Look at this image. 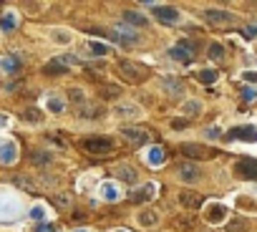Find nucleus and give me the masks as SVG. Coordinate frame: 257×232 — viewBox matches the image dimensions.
<instances>
[{
  "mask_svg": "<svg viewBox=\"0 0 257 232\" xmlns=\"http://www.w3.org/2000/svg\"><path fill=\"white\" fill-rule=\"evenodd\" d=\"M114 232H129V230H114Z\"/></svg>",
  "mask_w": 257,
  "mask_h": 232,
  "instance_id": "nucleus-47",
  "label": "nucleus"
},
{
  "mask_svg": "<svg viewBox=\"0 0 257 232\" xmlns=\"http://www.w3.org/2000/svg\"><path fill=\"white\" fill-rule=\"evenodd\" d=\"M15 159H18V144L13 141L0 144V164H13Z\"/></svg>",
  "mask_w": 257,
  "mask_h": 232,
  "instance_id": "nucleus-14",
  "label": "nucleus"
},
{
  "mask_svg": "<svg viewBox=\"0 0 257 232\" xmlns=\"http://www.w3.org/2000/svg\"><path fill=\"white\" fill-rule=\"evenodd\" d=\"M38 232H58V227H53V225H41Z\"/></svg>",
  "mask_w": 257,
  "mask_h": 232,
  "instance_id": "nucleus-43",
  "label": "nucleus"
},
{
  "mask_svg": "<svg viewBox=\"0 0 257 232\" xmlns=\"http://www.w3.org/2000/svg\"><path fill=\"white\" fill-rule=\"evenodd\" d=\"M207 136H209V139H217V136H219V129H207Z\"/></svg>",
  "mask_w": 257,
  "mask_h": 232,
  "instance_id": "nucleus-45",
  "label": "nucleus"
},
{
  "mask_svg": "<svg viewBox=\"0 0 257 232\" xmlns=\"http://www.w3.org/2000/svg\"><path fill=\"white\" fill-rule=\"evenodd\" d=\"M169 58L179 63H192V43H176L169 48Z\"/></svg>",
  "mask_w": 257,
  "mask_h": 232,
  "instance_id": "nucleus-10",
  "label": "nucleus"
},
{
  "mask_svg": "<svg viewBox=\"0 0 257 232\" xmlns=\"http://www.w3.org/2000/svg\"><path fill=\"white\" fill-rule=\"evenodd\" d=\"M245 79H247V81H257V71H247Z\"/></svg>",
  "mask_w": 257,
  "mask_h": 232,
  "instance_id": "nucleus-44",
  "label": "nucleus"
},
{
  "mask_svg": "<svg viewBox=\"0 0 257 232\" xmlns=\"http://www.w3.org/2000/svg\"><path fill=\"white\" fill-rule=\"evenodd\" d=\"M154 15L162 23H179L181 20V13L176 8H171V5H154Z\"/></svg>",
  "mask_w": 257,
  "mask_h": 232,
  "instance_id": "nucleus-9",
  "label": "nucleus"
},
{
  "mask_svg": "<svg viewBox=\"0 0 257 232\" xmlns=\"http://www.w3.org/2000/svg\"><path fill=\"white\" fill-rule=\"evenodd\" d=\"M30 159H33L35 164H48V162H51L53 157H51L48 151H33V157H30Z\"/></svg>",
  "mask_w": 257,
  "mask_h": 232,
  "instance_id": "nucleus-35",
  "label": "nucleus"
},
{
  "mask_svg": "<svg viewBox=\"0 0 257 232\" xmlns=\"http://www.w3.org/2000/svg\"><path fill=\"white\" fill-rule=\"evenodd\" d=\"M121 136L129 141V144H146L149 141V131H144V129H134V126H126V129H121Z\"/></svg>",
  "mask_w": 257,
  "mask_h": 232,
  "instance_id": "nucleus-12",
  "label": "nucleus"
},
{
  "mask_svg": "<svg viewBox=\"0 0 257 232\" xmlns=\"http://www.w3.org/2000/svg\"><path fill=\"white\" fill-rule=\"evenodd\" d=\"M250 230V222L245 217H237L232 222H227V232H247Z\"/></svg>",
  "mask_w": 257,
  "mask_h": 232,
  "instance_id": "nucleus-25",
  "label": "nucleus"
},
{
  "mask_svg": "<svg viewBox=\"0 0 257 232\" xmlns=\"http://www.w3.org/2000/svg\"><path fill=\"white\" fill-rule=\"evenodd\" d=\"M116 71L121 73V79L129 81V84H141L146 79V71L141 66H136L134 61H119L116 63Z\"/></svg>",
  "mask_w": 257,
  "mask_h": 232,
  "instance_id": "nucleus-1",
  "label": "nucleus"
},
{
  "mask_svg": "<svg viewBox=\"0 0 257 232\" xmlns=\"http://www.w3.org/2000/svg\"><path fill=\"white\" fill-rule=\"evenodd\" d=\"M207 51H209L207 56H209L212 61H217V63H219V61H225V46H222V43H209V48H207Z\"/></svg>",
  "mask_w": 257,
  "mask_h": 232,
  "instance_id": "nucleus-24",
  "label": "nucleus"
},
{
  "mask_svg": "<svg viewBox=\"0 0 257 232\" xmlns=\"http://www.w3.org/2000/svg\"><path fill=\"white\" fill-rule=\"evenodd\" d=\"M15 184L23 187V189H28V192H35V189H38V187H35V182H30V179H25V177H18Z\"/></svg>",
  "mask_w": 257,
  "mask_h": 232,
  "instance_id": "nucleus-37",
  "label": "nucleus"
},
{
  "mask_svg": "<svg viewBox=\"0 0 257 232\" xmlns=\"http://www.w3.org/2000/svg\"><path fill=\"white\" fill-rule=\"evenodd\" d=\"M227 139H232V141H247V144H255V141H257V126H250V124H245V126H235V129H230Z\"/></svg>",
  "mask_w": 257,
  "mask_h": 232,
  "instance_id": "nucleus-5",
  "label": "nucleus"
},
{
  "mask_svg": "<svg viewBox=\"0 0 257 232\" xmlns=\"http://www.w3.org/2000/svg\"><path fill=\"white\" fill-rule=\"evenodd\" d=\"M114 114L119 116V119H139L141 116V109L136 104H116Z\"/></svg>",
  "mask_w": 257,
  "mask_h": 232,
  "instance_id": "nucleus-15",
  "label": "nucleus"
},
{
  "mask_svg": "<svg viewBox=\"0 0 257 232\" xmlns=\"http://www.w3.org/2000/svg\"><path fill=\"white\" fill-rule=\"evenodd\" d=\"M179 202H181V207H184V210H199L204 200H202V195H197V192L184 189V192H179Z\"/></svg>",
  "mask_w": 257,
  "mask_h": 232,
  "instance_id": "nucleus-11",
  "label": "nucleus"
},
{
  "mask_svg": "<svg viewBox=\"0 0 257 232\" xmlns=\"http://www.w3.org/2000/svg\"><path fill=\"white\" fill-rule=\"evenodd\" d=\"M199 169H197V164H189V162H184V164H179L176 167V179L179 182H184V184H194L197 179H199Z\"/></svg>",
  "mask_w": 257,
  "mask_h": 232,
  "instance_id": "nucleus-7",
  "label": "nucleus"
},
{
  "mask_svg": "<svg viewBox=\"0 0 257 232\" xmlns=\"http://www.w3.org/2000/svg\"><path fill=\"white\" fill-rule=\"evenodd\" d=\"M101 197H103L106 202H116V200L121 197V189H119L114 182H103V184H101Z\"/></svg>",
  "mask_w": 257,
  "mask_h": 232,
  "instance_id": "nucleus-16",
  "label": "nucleus"
},
{
  "mask_svg": "<svg viewBox=\"0 0 257 232\" xmlns=\"http://www.w3.org/2000/svg\"><path fill=\"white\" fill-rule=\"evenodd\" d=\"M202 217L207 225H222L227 222V205L222 202H207L204 210H202Z\"/></svg>",
  "mask_w": 257,
  "mask_h": 232,
  "instance_id": "nucleus-3",
  "label": "nucleus"
},
{
  "mask_svg": "<svg viewBox=\"0 0 257 232\" xmlns=\"http://www.w3.org/2000/svg\"><path fill=\"white\" fill-rule=\"evenodd\" d=\"M235 174H237L240 179H252V182H257V159L245 157V159L235 162Z\"/></svg>",
  "mask_w": 257,
  "mask_h": 232,
  "instance_id": "nucleus-4",
  "label": "nucleus"
},
{
  "mask_svg": "<svg viewBox=\"0 0 257 232\" xmlns=\"http://www.w3.org/2000/svg\"><path fill=\"white\" fill-rule=\"evenodd\" d=\"M81 146H84L88 154H96V157H106V154H111V149H114V139L93 136V139H84Z\"/></svg>",
  "mask_w": 257,
  "mask_h": 232,
  "instance_id": "nucleus-2",
  "label": "nucleus"
},
{
  "mask_svg": "<svg viewBox=\"0 0 257 232\" xmlns=\"http://www.w3.org/2000/svg\"><path fill=\"white\" fill-rule=\"evenodd\" d=\"M187 126V119H174L171 121V129H184Z\"/></svg>",
  "mask_w": 257,
  "mask_h": 232,
  "instance_id": "nucleus-42",
  "label": "nucleus"
},
{
  "mask_svg": "<svg viewBox=\"0 0 257 232\" xmlns=\"http://www.w3.org/2000/svg\"><path fill=\"white\" fill-rule=\"evenodd\" d=\"M217 76H219V73H217L214 68H204V71L197 73V81H202V84H214Z\"/></svg>",
  "mask_w": 257,
  "mask_h": 232,
  "instance_id": "nucleus-28",
  "label": "nucleus"
},
{
  "mask_svg": "<svg viewBox=\"0 0 257 232\" xmlns=\"http://www.w3.org/2000/svg\"><path fill=\"white\" fill-rule=\"evenodd\" d=\"M174 227H176L179 232L194 230V215H189V217H176V220H174Z\"/></svg>",
  "mask_w": 257,
  "mask_h": 232,
  "instance_id": "nucleus-23",
  "label": "nucleus"
},
{
  "mask_svg": "<svg viewBox=\"0 0 257 232\" xmlns=\"http://www.w3.org/2000/svg\"><path fill=\"white\" fill-rule=\"evenodd\" d=\"M53 202H56V207H71V195L68 192H58L53 197Z\"/></svg>",
  "mask_w": 257,
  "mask_h": 232,
  "instance_id": "nucleus-34",
  "label": "nucleus"
},
{
  "mask_svg": "<svg viewBox=\"0 0 257 232\" xmlns=\"http://www.w3.org/2000/svg\"><path fill=\"white\" fill-rule=\"evenodd\" d=\"M23 121H28V124H41V121H43V114H41L38 109H25V111H23Z\"/></svg>",
  "mask_w": 257,
  "mask_h": 232,
  "instance_id": "nucleus-26",
  "label": "nucleus"
},
{
  "mask_svg": "<svg viewBox=\"0 0 257 232\" xmlns=\"http://www.w3.org/2000/svg\"><path fill=\"white\" fill-rule=\"evenodd\" d=\"M242 35H245V38H255V35H257V25H247V28L242 30Z\"/></svg>",
  "mask_w": 257,
  "mask_h": 232,
  "instance_id": "nucleus-41",
  "label": "nucleus"
},
{
  "mask_svg": "<svg viewBox=\"0 0 257 232\" xmlns=\"http://www.w3.org/2000/svg\"><path fill=\"white\" fill-rule=\"evenodd\" d=\"M3 68H5V73H15V71L20 68V61H18L15 56H8V58L3 61Z\"/></svg>",
  "mask_w": 257,
  "mask_h": 232,
  "instance_id": "nucleus-33",
  "label": "nucleus"
},
{
  "mask_svg": "<svg viewBox=\"0 0 257 232\" xmlns=\"http://www.w3.org/2000/svg\"><path fill=\"white\" fill-rule=\"evenodd\" d=\"M162 86L171 94H181V81H176V79H162Z\"/></svg>",
  "mask_w": 257,
  "mask_h": 232,
  "instance_id": "nucleus-31",
  "label": "nucleus"
},
{
  "mask_svg": "<svg viewBox=\"0 0 257 232\" xmlns=\"http://www.w3.org/2000/svg\"><path fill=\"white\" fill-rule=\"evenodd\" d=\"M30 217H33L35 222H43V220H46V207H43V205H35V207L30 210Z\"/></svg>",
  "mask_w": 257,
  "mask_h": 232,
  "instance_id": "nucleus-36",
  "label": "nucleus"
},
{
  "mask_svg": "<svg viewBox=\"0 0 257 232\" xmlns=\"http://www.w3.org/2000/svg\"><path fill=\"white\" fill-rule=\"evenodd\" d=\"M179 151L184 154V157H189V159H209L212 157V151L207 146H202V144H181Z\"/></svg>",
  "mask_w": 257,
  "mask_h": 232,
  "instance_id": "nucleus-8",
  "label": "nucleus"
},
{
  "mask_svg": "<svg viewBox=\"0 0 257 232\" xmlns=\"http://www.w3.org/2000/svg\"><path fill=\"white\" fill-rule=\"evenodd\" d=\"M68 99H71L73 104H84V91H81V89H71V91H68Z\"/></svg>",
  "mask_w": 257,
  "mask_h": 232,
  "instance_id": "nucleus-39",
  "label": "nucleus"
},
{
  "mask_svg": "<svg viewBox=\"0 0 257 232\" xmlns=\"http://www.w3.org/2000/svg\"><path fill=\"white\" fill-rule=\"evenodd\" d=\"M46 106H48V111H53V114H61V111H63V101H61V99H48Z\"/></svg>",
  "mask_w": 257,
  "mask_h": 232,
  "instance_id": "nucleus-38",
  "label": "nucleus"
},
{
  "mask_svg": "<svg viewBox=\"0 0 257 232\" xmlns=\"http://www.w3.org/2000/svg\"><path fill=\"white\" fill-rule=\"evenodd\" d=\"M88 51H91V56H106V53H108V46H106V43H98V41H88Z\"/></svg>",
  "mask_w": 257,
  "mask_h": 232,
  "instance_id": "nucleus-30",
  "label": "nucleus"
},
{
  "mask_svg": "<svg viewBox=\"0 0 257 232\" xmlns=\"http://www.w3.org/2000/svg\"><path fill=\"white\" fill-rule=\"evenodd\" d=\"M116 179H121V182H126V184H134V182L139 179V174H136L134 167H129V164H119V167H116Z\"/></svg>",
  "mask_w": 257,
  "mask_h": 232,
  "instance_id": "nucleus-17",
  "label": "nucleus"
},
{
  "mask_svg": "<svg viewBox=\"0 0 257 232\" xmlns=\"http://www.w3.org/2000/svg\"><path fill=\"white\" fill-rule=\"evenodd\" d=\"M202 111V104L199 101H187L184 106H181V114H187V116H194V114H199Z\"/></svg>",
  "mask_w": 257,
  "mask_h": 232,
  "instance_id": "nucleus-32",
  "label": "nucleus"
},
{
  "mask_svg": "<svg viewBox=\"0 0 257 232\" xmlns=\"http://www.w3.org/2000/svg\"><path fill=\"white\" fill-rule=\"evenodd\" d=\"M242 99H245V101H255V99H257V89H250V86L242 89Z\"/></svg>",
  "mask_w": 257,
  "mask_h": 232,
  "instance_id": "nucleus-40",
  "label": "nucleus"
},
{
  "mask_svg": "<svg viewBox=\"0 0 257 232\" xmlns=\"http://www.w3.org/2000/svg\"><path fill=\"white\" fill-rule=\"evenodd\" d=\"M154 197H157V184H154V182L134 189V195H131L134 202H149V200H154Z\"/></svg>",
  "mask_w": 257,
  "mask_h": 232,
  "instance_id": "nucleus-13",
  "label": "nucleus"
},
{
  "mask_svg": "<svg viewBox=\"0 0 257 232\" xmlns=\"http://www.w3.org/2000/svg\"><path fill=\"white\" fill-rule=\"evenodd\" d=\"M124 20H126V23H131V25H139V28L149 25V20H146L141 13H136V10H124Z\"/></svg>",
  "mask_w": 257,
  "mask_h": 232,
  "instance_id": "nucleus-22",
  "label": "nucleus"
},
{
  "mask_svg": "<svg viewBox=\"0 0 257 232\" xmlns=\"http://www.w3.org/2000/svg\"><path fill=\"white\" fill-rule=\"evenodd\" d=\"M73 232H91V230H86V227H84V230H73Z\"/></svg>",
  "mask_w": 257,
  "mask_h": 232,
  "instance_id": "nucleus-46",
  "label": "nucleus"
},
{
  "mask_svg": "<svg viewBox=\"0 0 257 232\" xmlns=\"http://www.w3.org/2000/svg\"><path fill=\"white\" fill-rule=\"evenodd\" d=\"M204 20H207V23H212V25H230V23L235 20V13L209 8V10H204Z\"/></svg>",
  "mask_w": 257,
  "mask_h": 232,
  "instance_id": "nucleus-6",
  "label": "nucleus"
},
{
  "mask_svg": "<svg viewBox=\"0 0 257 232\" xmlns=\"http://www.w3.org/2000/svg\"><path fill=\"white\" fill-rule=\"evenodd\" d=\"M43 73H48V76H63V73H68V66L61 58H56V61H51V63L43 66Z\"/></svg>",
  "mask_w": 257,
  "mask_h": 232,
  "instance_id": "nucleus-19",
  "label": "nucleus"
},
{
  "mask_svg": "<svg viewBox=\"0 0 257 232\" xmlns=\"http://www.w3.org/2000/svg\"><path fill=\"white\" fill-rule=\"evenodd\" d=\"M164 149L162 146H149V151H146V162H149L152 167H159V164H164Z\"/></svg>",
  "mask_w": 257,
  "mask_h": 232,
  "instance_id": "nucleus-18",
  "label": "nucleus"
},
{
  "mask_svg": "<svg viewBox=\"0 0 257 232\" xmlns=\"http://www.w3.org/2000/svg\"><path fill=\"white\" fill-rule=\"evenodd\" d=\"M15 25H18V18H15V13H5L3 18H0V30H5V33H8V30H13Z\"/></svg>",
  "mask_w": 257,
  "mask_h": 232,
  "instance_id": "nucleus-27",
  "label": "nucleus"
},
{
  "mask_svg": "<svg viewBox=\"0 0 257 232\" xmlns=\"http://www.w3.org/2000/svg\"><path fill=\"white\" fill-rule=\"evenodd\" d=\"M51 38H53L56 43H63V46H66V43H71V38H73V35H71V33L66 30V28H56Z\"/></svg>",
  "mask_w": 257,
  "mask_h": 232,
  "instance_id": "nucleus-29",
  "label": "nucleus"
},
{
  "mask_svg": "<svg viewBox=\"0 0 257 232\" xmlns=\"http://www.w3.org/2000/svg\"><path fill=\"white\" fill-rule=\"evenodd\" d=\"M159 222V215L154 212V210H144V212H139V225L141 227H154Z\"/></svg>",
  "mask_w": 257,
  "mask_h": 232,
  "instance_id": "nucleus-21",
  "label": "nucleus"
},
{
  "mask_svg": "<svg viewBox=\"0 0 257 232\" xmlns=\"http://www.w3.org/2000/svg\"><path fill=\"white\" fill-rule=\"evenodd\" d=\"M98 94H101V99H103V101H114V99H119V96H121V89H119V86H114V84H103V86L98 89Z\"/></svg>",
  "mask_w": 257,
  "mask_h": 232,
  "instance_id": "nucleus-20",
  "label": "nucleus"
}]
</instances>
